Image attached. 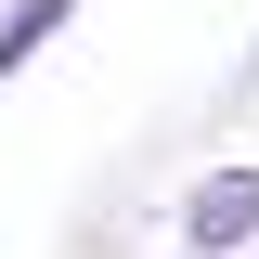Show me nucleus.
Returning <instances> with one entry per match:
<instances>
[{"label": "nucleus", "mask_w": 259, "mask_h": 259, "mask_svg": "<svg viewBox=\"0 0 259 259\" xmlns=\"http://www.w3.org/2000/svg\"><path fill=\"white\" fill-rule=\"evenodd\" d=\"M246 246H259V168L221 156L182 182V259H246Z\"/></svg>", "instance_id": "obj_1"}, {"label": "nucleus", "mask_w": 259, "mask_h": 259, "mask_svg": "<svg viewBox=\"0 0 259 259\" xmlns=\"http://www.w3.org/2000/svg\"><path fill=\"white\" fill-rule=\"evenodd\" d=\"M65 13H78V0H13V13H0V78H26V65L65 39Z\"/></svg>", "instance_id": "obj_2"}]
</instances>
